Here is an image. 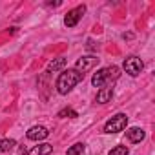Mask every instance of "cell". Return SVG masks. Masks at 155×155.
<instances>
[{
	"label": "cell",
	"instance_id": "4",
	"mask_svg": "<svg viewBox=\"0 0 155 155\" xmlns=\"http://www.w3.org/2000/svg\"><path fill=\"white\" fill-rule=\"evenodd\" d=\"M142 68H144V64H142V60L139 57H128L124 60V71L128 75H131V77H137L142 71Z\"/></svg>",
	"mask_w": 155,
	"mask_h": 155
},
{
	"label": "cell",
	"instance_id": "12",
	"mask_svg": "<svg viewBox=\"0 0 155 155\" xmlns=\"http://www.w3.org/2000/svg\"><path fill=\"white\" fill-rule=\"evenodd\" d=\"M66 66V58H55V60H51L49 62V66H48V71H58V69H62Z\"/></svg>",
	"mask_w": 155,
	"mask_h": 155
},
{
	"label": "cell",
	"instance_id": "13",
	"mask_svg": "<svg viewBox=\"0 0 155 155\" xmlns=\"http://www.w3.org/2000/svg\"><path fill=\"white\" fill-rule=\"evenodd\" d=\"M106 71H108V81H110V82L117 81V79H119V75H120V73H119L120 69H119L117 66H108V68H106Z\"/></svg>",
	"mask_w": 155,
	"mask_h": 155
},
{
	"label": "cell",
	"instance_id": "7",
	"mask_svg": "<svg viewBox=\"0 0 155 155\" xmlns=\"http://www.w3.org/2000/svg\"><path fill=\"white\" fill-rule=\"evenodd\" d=\"M91 84L95 88H104V86H110V81H108V71L106 68L102 69H97V73L93 75V79H91Z\"/></svg>",
	"mask_w": 155,
	"mask_h": 155
},
{
	"label": "cell",
	"instance_id": "1",
	"mask_svg": "<svg viewBox=\"0 0 155 155\" xmlns=\"http://www.w3.org/2000/svg\"><path fill=\"white\" fill-rule=\"evenodd\" d=\"M82 79H84V73L77 71L75 68L73 69H66V71H62L58 75V79H57V84H55L57 86V91L60 95H68L77 84L82 82Z\"/></svg>",
	"mask_w": 155,
	"mask_h": 155
},
{
	"label": "cell",
	"instance_id": "8",
	"mask_svg": "<svg viewBox=\"0 0 155 155\" xmlns=\"http://www.w3.org/2000/svg\"><path fill=\"white\" fill-rule=\"evenodd\" d=\"M51 151H53V146L48 144V142H44V144H38V146H31L22 155H49Z\"/></svg>",
	"mask_w": 155,
	"mask_h": 155
},
{
	"label": "cell",
	"instance_id": "2",
	"mask_svg": "<svg viewBox=\"0 0 155 155\" xmlns=\"http://www.w3.org/2000/svg\"><path fill=\"white\" fill-rule=\"evenodd\" d=\"M126 126H128V115H124V113H117L115 117H111L106 124H104V133H120V131H124L126 130Z\"/></svg>",
	"mask_w": 155,
	"mask_h": 155
},
{
	"label": "cell",
	"instance_id": "14",
	"mask_svg": "<svg viewBox=\"0 0 155 155\" xmlns=\"http://www.w3.org/2000/svg\"><path fill=\"white\" fill-rule=\"evenodd\" d=\"M84 146L86 144H82V142H77V144H73L68 151H66V155H81L82 151H84Z\"/></svg>",
	"mask_w": 155,
	"mask_h": 155
},
{
	"label": "cell",
	"instance_id": "5",
	"mask_svg": "<svg viewBox=\"0 0 155 155\" xmlns=\"http://www.w3.org/2000/svg\"><path fill=\"white\" fill-rule=\"evenodd\" d=\"M97 64H99V58L93 57V55H88V57H81L79 60H77L75 69H77V71H81V73H86V71L93 69Z\"/></svg>",
	"mask_w": 155,
	"mask_h": 155
},
{
	"label": "cell",
	"instance_id": "3",
	"mask_svg": "<svg viewBox=\"0 0 155 155\" xmlns=\"http://www.w3.org/2000/svg\"><path fill=\"white\" fill-rule=\"evenodd\" d=\"M84 13H86V6H77L75 9L68 11L66 17H64V24H66V28H75L77 24H79V20L82 18Z\"/></svg>",
	"mask_w": 155,
	"mask_h": 155
},
{
	"label": "cell",
	"instance_id": "16",
	"mask_svg": "<svg viewBox=\"0 0 155 155\" xmlns=\"http://www.w3.org/2000/svg\"><path fill=\"white\" fill-rule=\"evenodd\" d=\"M108 155H128V148L126 146H115V148H111V151Z\"/></svg>",
	"mask_w": 155,
	"mask_h": 155
},
{
	"label": "cell",
	"instance_id": "15",
	"mask_svg": "<svg viewBox=\"0 0 155 155\" xmlns=\"http://www.w3.org/2000/svg\"><path fill=\"white\" fill-rule=\"evenodd\" d=\"M58 117H60V119H66V117L75 119V117H79V115H77V111H75V110H71V108H64V110H60V111H58Z\"/></svg>",
	"mask_w": 155,
	"mask_h": 155
},
{
	"label": "cell",
	"instance_id": "11",
	"mask_svg": "<svg viewBox=\"0 0 155 155\" xmlns=\"http://www.w3.org/2000/svg\"><path fill=\"white\" fill-rule=\"evenodd\" d=\"M15 146H17V142H15L13 139H2V140H0V153H8V151H11Z\"/></svg>",
	"mask_w": 155,
	"mask_h": 155
},
{
	"label": "cell",
	"instance_id": "10",
	"mask_svg": "<svg viewBox=\"0 0 155 155\" xmlns=\"http://www.w3.org/2000/svg\"><path fill=\"white\" fill-rule=\"evenodd\" d=\"M126 137L130 142H140V140H144L146 133L142 128H130V130H126Z\"/></svg>",
	"mask_w": 155,
	"mask_h": 155
},
{
	"label": "cell",
	"instance_id": "6",
	"mask_svg": "<svg viewBox=\"0 0 155 155\" xmlns=\"http://www.w3.org/2000/svg\"><path fill=\"white\" fill-rule=\"evenodd\" d=\"M48 135H49V131H48L46 126H33V128H29L28 133H26V137H28L29 140H44Z\"/></svg>",
	"mask_w": 155,
	"mask_h": 155
},
{
	"label": "cell",
	"instance_id": "9",
	"mask_svg": "<svg viewBox=\"0 0 155 155\" xmlns=\"http://www.w3.org/2000/svg\"><path fill=\"white\" fill-rule=\"evenodd\" d=\"M111 97H113V88H111V86H104V88H101L99 93H97V102H99V104H108V102L111 101Z\"/></svg>",
	"mask_w": 155,
	"mask_h": 155
}]
</instances>
